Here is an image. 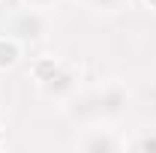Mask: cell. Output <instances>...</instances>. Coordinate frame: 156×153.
I'll list each match as a JSON object with an SVG mask.
<instances>
[{"mask_svg":"<svg viewBox=\"0 0 156 153\" xmlns=\"http://www.w3.org/2000/svg\"><path fill=\"white\" fill-rule=\"evenodd\" d=\"M84 3H87L93 12H117L126 0H84Z\"/></svg>","mask_w":156,"mask_h":153,"instance_id":"cell-8","label":"cell"},{"mask_svg":"<svg viewBox=\"0 0 156 153\" xmlns=\"http://www.w3.org/2000/svg\"><path fill=\"white\" fill-rule=\"evenodd\" d=\"M21 51H24V45H21L18 39L9 36V33H3V36H0V72H6V69L18 66Z\"/></svg>","mask_w":156,"mask_h":153,"instance_id":"cell-5","label":"cell"},{"mask_svg":"<svg viewBox=\"0 0 156 153\" xmlns=\"http://www.w3.org/2000/svg\"><path fill=\"white\" fill-rule=\"evenodd\" d=\"M39 90H42L45 99H51V102H69L78 93V72L69 69V66H60L45 84H39Z\"/></svg>","mask_w":156,"mask_h":153,"instance_id":"cell-3","label":"cell"},{"mask_svg":"<svg viewBox=\"0 0 156 153\" xmlns=\"http://www.w3.org/2000/svg\"><path fill=\"white\" fill-rule=\"evenodd\" d=\"M132 105V93L123 81H108L99 90L75 93L69 99V117L75 123H102V120H120Z\"/></svg>","mask_w":156,"mask_h":153,"instance_id":"cell-1","label":"cell"},{"mask_svg":"<svg viewBox=\"0 0 156 153\" xmlns=\"http://www.w3.org/2000/svg\"><path fill=\"white\" fill-rule=\"evenodd\" d=\"M123 147H126V141H120L111 129H96V123H93V129H87L78 138V150L84 153H117Z\"/></svg>","mask_w":156,"mask_h":153,"instance_id":"cell-4","label":"cell"},{"mask_svg":"<svg viewBox=\"0 0 156 153\" xmlns=\"http://www.w3.org/2000/svg\"><path fill=\"white\" fill-rule=\"evenodd\" d=\"M60 66H63V63H60L57 57H36L33 63H30V75H33L36 84H45V81L54 75Z\"/></svg>","mask_w":156,"mask_h":153,"instance_id":"cell-6","label":"cell"},{"mask_svg":"<svg viewBox=\"0 0 156 153\" xmlns=\"http://www.w3.org/2000/svg\"><path fill=\"white\" fill-rule=\"evenodd\" d=\"M6 33L9 36H15L21 45H36L42 39L48 36V18H45V9H33V6H27V9H21L15 12L9 24H6Z\"/></svg>","mask_w":156,"mask_h":153,"instance_id":"cell-2","label":"cell"},{"mask_svg":"<svg viewBox=\"0 0 156 153\" xmlns=\"http://www.w3.org/2000/svg\"><path fill=\"white\" fill-rule=\"evenodd\" d=\"M126 147L138 153H156V129H141L132 141H126Z\"/></svg>","mask_w":156,"mask_h":153,"instance_id":"cell-7","label":"cell"},{"mask_svg":"<svg viewBox=\"0 0 156 153\" xmlns=\"http://www.w3.org/2000/svg\"><path fill=\"white\" fill-rule=\"evenodd\" d=\"M6 144V126H3V120H0V147Z\"/></svg>","mask_w":156,"mask_h":153,"instance_id":"cell-10","label":"cell"},{"mask_svg":"<svg viewBox=\"0 0 156 153\" xmlns=\"http://www.w3.org/2000/svg\"><path fill=\"white\" fill-rule=\"evenodd\" d=\"M27 6H33V9H48V6H54L57 0H24Z\"/></svg>","mask_w":156,"mask_h":153,"instance_id":"cell-9","label":"cell"},{"mask_svg":"<svg viewBox=\"0 0 156 153\" xmlns=\"http://www.w3.org/2000/svg\"><path fill=\"white\" fill-rule=\"evenodd\" d=\"M144 3H147V6H150V9L156 12V0H144Z\"/></svg>","mask_w":156,"mask_h":153,"instance_id":"cell-11","label":"cell"}]
</instances>
